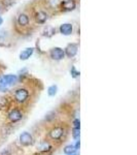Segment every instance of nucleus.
<instances>
[{
    "label": "nucleus",
    "mask_w": 137,
    "mask_h": 155,
    "mask_svg": "<svg viewBox=\"0 0 137 155\" xmlns=\"http://www.w3.org/2000/svg\"><path fill=\"white\" fill-rule=\"evenodd\" d=\"M16 81H17V77L14 76V74L3 76L0 79V90H1L2 92H5L7 90V87L14 84Z\"/></svg>",
    "instance_id": "f257e3e1"
},
{
    "label": "nucleus",
    "mask_w": 137,
    "mask_h": 155,
    "mask_svg": "<svg viewBox=\"0 0 137 155\" xmlns=\"http://www.w3.org/2000/svg\"><path fill=\"white\" fill-rule=\"evenodd\" d=\"M29 97V92L28 90L26 89H18L16 91V93H14V98H16V101L20 102V104H23L28 99Z\"/></svg>",
    "instance_id": "f03ea898"
},
{
    "label": "nucleus",
    "mask_w": 137,
    "mask_h": 155,
    "mask_svg": "<svg viewBox=\"0 0 137 155\" xmlns=\"http://www.w3.org/2000/svg\"><path fill=\"white\" fill-rule=\"evenodd\" d=\"M64 134V128L61 126H56L54 128L51 129L49 131V137H51L52 140H55V141H58V140L61 139Z\"/></svg>",
    "instance_id": "7ed1b4c3"
},
{
    "label": "nucleus",
    "mask_w": 137,
    "mask_h": 155,
    "mask_svg": "<svg viewBox=\"0 0 137 155\" xmlns=\"http://www.w3.org/2000/svg\"><path fill=\"white\" fill-rule=\"evenodd\" d=\"M20 143L23 146H30V145L33 144V137L29 132L25 131L20 136Z\"/></svg>",
    "instance_id": "20e7f679"
},
{
    "label": "nucleus",
    "mask_w": 137,
    "mask_h": 155,
    "mask_svg": "<svg viewBox=\"0 0 137 155\" xmlns=\"http://www.w3.org/2000/svg\"><path fill=\"white\" fill-rule=\"evenodd\" d=\"M51 58L54 59V60H61L64 58L65 56V52L63 51L61 48H54L51 50Z\"/></svg>",
    "instance_id": "39448f33"
},
{
    "label": "nucleus",
    "mask_w": 137,
    "mask_h": 155,
    "mask_svg": "<svg viewBox=\"0 0 137 155\" xmlns=\"http://www.w3.org/2000/svg\"><path fill=\"white\" fill-rule=\"evenodd\" d=\"M22 118H23V114H22L21 111H19L18 109L11 110L8 114V119L11 120V122H18Z\"/></svg>",
    "instance_id": "423d86ee"
},
{
    "label": "nucleus",
    "mask_w": 137,
    "mask_h": 155,
    "mask_svg": "<svg viewBox=\"0 0 137 155\" xmlns=\"http://www.w3.org/2000/svg\"><path fill=\"white\" fill-rule=\"evenodd\" d=\"M78 45L75 44H70L67 46V48L65 50V53L67 56L69 57V58H72V57H74L76 55V53H78Z\"/></svg>",
    "instance_id": "0eeeda50"
},
{
    "label": "nucleus",
    "mask_w": 137,
    "mask_h": 155,
    "mask_svg": "<svg viewBox=\"0 0 137 155\" xmlns=\"http://www.w3.org/2000/svg\"><path fill=\"white\" fill-rule=\"evenodd\" d=\"M61 7L63 11L65 12H70L73 11L75 8V2L73 0H65L61 3Z\"/></svg>",
    "instance_id": "6e6552de"
},
{
    "label": "nucleus",
    "mask_w": 137,
    "mask_h": 155,
    "mask_svg": "<svg viewBox=\"0 0 137 155\" xmlns=\"http://www.w3.org/2000/svg\"><path fill=\"white\" fill-rule=\"evenodd\" d=\"M72 25L71 24H63L60 26V32L64 35H70L72 33Z\"/></svg>",
    "instance_id": "1a4fd4ad"
},
{
    "label": "nucleus",
    "mask_w": 137,
    "mask_h": 155,
    "mask_svg": "<svg viewBox=\"0 0 137 155\" xmlns=\"http://www.w3.org/2000/svg\"><path fill=\"white\" fill-rule=\"evenodd\" d=\"M33 54V49L32 48H27L25 49L24 51L21 52L20 54V59L21 60H27L28 58H30V56Z\"/></svg>",
    "instance_id": "9d476101"
},
{
    "label": "nucleus",
    "mask_w": 137,
    "mask_h": 155,
    "mask_svg": "<svg viewBox=\"0 0 137 155\" xmlns=\"http://www.w3.org/2000/svg\"><path fill=\"white\" fill-rule=\"evenodd\" d=\"M18 23L21 25V26H26L29 23V18L27 15L25 14H21L18 18Z\"/></svg>",
    "instance_id": "9b49d317"
},
{
    "label": "nucleus",
    "mask_w": 137,
    "mask_h": 155,
    "mask_svg": "<svg viewBox=\"0 0 137 155\" xmlns=\"http://www.w3.org/2000/svg\"><path fill=\"white\" fill-rule=\"evenodd\" d=\"M48 19V15L46 14L44 12H38L36 14V21L38 23H44Z\"/></svg>",
    "instance_id": "f8f14e48"
},
{
    "label": "nucleus",
    "mask_w": 137,
    "mask_h": 155,
    "mask_svg": "<svg viewBox=\"0 0 137 155\" xmlns=\"http://www.w3.org/2000/svg\"><path fill=\"white\" fill-rule=\"evenodd\" d=\"M39 149H40V151H42V152H49V150L52 149V147L48 142H42V143L40 144Z\"/></svg>",
    "instance_id": "ddd939ff"
},
{
    "label": "nucleus",
    "mask_w": 137,
    "mask_h": 155,
    "mask_svg": "<svg viewBox=\"0 0 137 155\" xmlns=\"http://www.w3.org/2000/svg\"><path fill=\"white\" fill-rule=\"evenodd\" d=\"M74 152H76V149L74 148V145H68V146H66L65 148H64V153L67 155L74 153Z\"/></svg>",
    "instance_id": "4468645a"
},
{
    "label": "nucleus",
    "mask_w": 137,
    "mask_h": 155,
    "mask_svg": "<svg viewBox=\"0 0 137 155\" xmlns=\"http://www.w3.org/2000/svg\"><path fill=\"white\" fill-rule=\"evenodd\" d=\"M57 90H58V87H57L56 85H53V86L49 87V89H48L49 95V96H54L55 94L57 93Z\"/></svg>",
    "instance_id": "2eb2a0df"
},
{
    "label": "nucleus",
    "mask_w": 137,
    "mask_h": 155,
    "mask_svg": "<svg viewBox=\"0 0 137 155\" xmlns=\"http://www.w3.org/2000/svg\"><path fill=\"white\" fill-rule=\"evenodd\" d=\"M79 134H81L79 128H73V130H72V137H73V139L78 140L79 137Z\"/></svg>",
    "instance_id": "dca6fc26"
},
{
    "label": "nucleus",
    "mask_w": 137,
    "mask_h": 155,
    "mask_svg": "<svg viewBox=\"0 0 137 155\" xmlns=\"http://www.w3.org/2000/svg\"><path fill=\"white\" fill-rule=\"evenodd\" d=\"M73 128H81V121H79V119H75L73 121Z\"/></svg>",
    "instance_id": "f3484780"
},
{
    "label": "nucleus",
    "mask_w": 137,
    "mask_h": 155,
    "mask_svg": "<svg viewBox=\"0 0 137 155\" xmlns=\"http://www.w3.org/2000/svg\"><path fill=\"white\" fill-rule=\"evenodd\" d=\"M71 74H72V77H73V78H76V77H78L79 72H78V71H76L74 67H72V69H71Z\"/></svg>",
    "instance_id": "a211bd4d"
},
{
    "label": "nucleus",
    "mask_w": 137,
    "mask_h": 155,
    "mask_svg": "<svg viewBox=\"0 0 137 155\" xmlns=\"http://www.w3.org/2000/svg\"><path fill=\"white\" fill-rule=\"evenodd\" d=\"M79 146H81V143H79V141H76V144L74 145V148H75L76 150L79 149Z\"/></svg>",
    "instance_id": "6ab92c4d"
},
{
    "label": "nucleus",
    "mask_w": 137,
    "mask_h": 155,
    "mask_svg": "<svg viewBox=\"0 0 137 155\" xmlns=\"http://www.w3.org/2000/svg\"><path fill=\"white\" fill-rule=\"evenodd\" d=\"M2 23H3V19L0 17V25H2Z\"/></svg>",
    "instance_id": "aec40b11"
},
{
    "label": "nucleus",
    "mask_w": 137,
    "mask_h": 155,
    "mask_svg": "<svg viewBox=\"0 0 137 155\" xmlns=\"http://www.w3.org/2000/svg\"><path fill=\"white\" fill-rule=\"evenodd\" d=\"M68 155H79V154L76 153V152H74V153H71V154H68Z\"/></svg>",
    "instance_id": "412c9836"
},
{
    "label": "nucleus",
    "mask_w": 137,
    "mask_h": 155,
    "mask_svg": "<svg viewBox=\"0 0 137 155\" xmlns=\"http://www.w3.org/2000/svg\"><path fill=\"white\" fill-rule=\"evenodd\" d=\"M0 11H1V6H0Z\"/></svg>",
    "instance_id": "4be33fe9"
}]
</instances>
